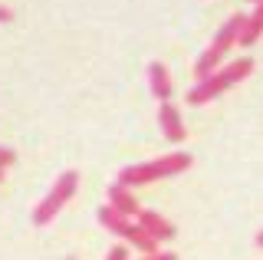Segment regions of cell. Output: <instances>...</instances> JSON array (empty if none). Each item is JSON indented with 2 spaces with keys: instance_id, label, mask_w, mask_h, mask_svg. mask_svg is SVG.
<instances>
[{
  "instance_id": "cell-1",
  "label": "cell",
  "mask_w": 263,
  "mask_h": 260,
  "mask_svg": "<svg viewBox=\"0 0 263 260\" xmlns=\"http://www.w3.org/2000/svg\"><path fill=\"white\" fill-rule=\"evenodd\" d=\"M250 72H253V60H247V56L227 63V66H217L211 76L197 79L194 89H187V105H208L211 99H217L220 92H227V89H234L237 83H243Z\"/></svg>"
},
{
  "instance_id": "cell-2",
  "label": "cell",
  "mask_w": 263,
  "mask_h": 260,
  "mask_svg": "<svg viewBox=\"0 0 263 260\" xmlns=\"http://www.w3.org/2000/svg\"><path fill=\"white\" fill-rule=\"evenodd\" d=\"M191 168V155L187 152H171V155H161L155 161H145V165H128L119 172V181L128 184V188H142V184H152V181H161V178H171V175H181Z\"/></svg>"
},
{
  "instance_id": "cell-3",
  "label": "cell",
  "mask_w": 263,
  "mask_h": 260,
  "mask_svg": "<svg viewBox=\"0 0 263 260\" xmlns=\"http://www.w3.org/2000/svg\"><path fill=\"white\" fill-rule=\"evenodd\" d=\"M243 20H247V13H234V17H230L224 27L217 30V36L211 40V46H208L201 56H197V63H194V76H197V79L211 76V72L217 69L220 63H224V56L230 53V46H237V40H240Z\"/></svg>"
},
{
  "instance_id": "cell-4",
  "label": "cell",
  "mask_w": 263,
  "mask_h": 260,
  "mask_svg": "<svg viewBox=\"0 0 263 260\" xmlns=\"http://www.w3.org/2000/svg\"><path fill=\"white\" fill-rule=\"evenodd\" d=\"M99 221H102V227H105V231H112L115 237L128 240L132 247H138L142 254H158V250H161V244L155 240V237H148V234L142 231V227H138V221H132L128 214L115 211L112 205L99 208Z\"/></svg>"
},
{
  "instance_id": "cell-5",
  "label": "cell",
  "mask_w": 263,
  "mask_h": 260,
  "mask_svg": "<svg viewBox=\"0 0 263 260\" xmlns=\"http://www.w3.org/2000/svg\"><path fill=\"white\" fill-rule=\"evenodd\" d=\"M76 188H79V172H63L56 178V184L49 188V194L36 205V211H33V224L43 227L49 221H56V214L69 205V198L76 194Z\"/></svg>"
},
{
  "instance_id": "cell-6",
  "label": "cell",
  "mask_w": 263,
  "mask_h": 260,
  "mask_svg": "<svg viewBox=\"0 0 263 260\" xmlns=\"http://www.w3.org/2000/svg\"><path fill=\"white\" fill-rule=\"evenodd\" d=\"M135 221H138V227H142V231L148 234V237H155V240H158V244H164V240H171V237H175V224H171L168 221V217H161L158 214V211H138V214H135Z\"/></svg>"
},
{
  "instance_id": "cell-7",
  "label": "cell",
  "mask_w": 263,
  "mask_h": 260,
  "mask_svg": "<svg viewBox=\"0 0 263 260\" xmlns=\"http://www.w3.org/2000/svg\"><path fill=\"white\" fill-rule=\"evenodd\" d=\"M158 125H161V135L168 142H184V122H181V112L171 105L168 99L161 102V109H158Z\"/></svg>"
},
{
  "instance_id": "cell-8",
  "label": "cell",
  "mask_w": 263,
  "mask_h": 260,
  "mask_svg": "<svg viewBox=\"0 0 263 260\" xmlns=\"http://www.w3.org/2000/svg\"><path fill=\"white\" fill-rule=\"evenodd\" d=\"M109 205L115 208V211H122V214H128V217H135L138 211H142V205H138V198L132 194V188L128 184H122V181H115V184H109Z\"/></svg>"
},
{
  "instance_id": "cell-9",
  "label": "cell",
  "mask_w": 263,
  "mask_h": 260,
  "mask_svg": "<svg viewBox=\"0 0 263 260\" xmlns=\"http://www.w3.org/2000/svg\"><path fill=\"white\" fill-rule=\"evenodd\" d=\"M148 86H152V92L158 96V102L171 99L175 86H171V76H168V69H164V63H148Z\"/></svg>"
},
{
  "instance_id": "cell-10",
  "label": "cell",
  "mask_w": 263,
  "mask_h": 260,
  "mask_svg": "<svg viewBox=\"0 0 263 260\" xmlns=\"http://www.w3.org/2000/svg\"><path fill=\"white\" fill-rule=\"evenodd\" d=\"M260 36H263V0H257L253 13L243 20V30H240V40H237V43H240V46H253Z\"/></svg>"
},
{
  "instance_id": "cell-11",
  "label": "cell",
  "mask_w": 263,
  "mask_h": 260,
  "mask_svg": "<svg viewBox=\"0 0 263 260\" xmlns=\"http://www.w3.org/2000/svg\"><path fill=\"white\" fill-rule=\"evenodd\" d=\"M13 161H16V155H13L10 148H4V145H0V168H10Z\"/></svg>"
},
{
  "instance_id": "cell-12",
  "label": "cell",
  "mask_w": 263,
  "mask_h": 260,
  "mask_svg": "<svg viewBox=\"0 0 263 260\" xmlns=\"http://www.w3.org/2000/svg\"><path fill=\"white\" fill-rule=\"evenodd\" d=\"M105 260H128V250H125V247H112Z\"/></svg>"
},
{
  "instance_id": "cell-13",
  "label": "cell",
  "mask_w": 263,
  "mask_h": 260,
  "mask_svg": "<svg viewBox=\"0 0 263 260\" xmlns=\"http://www.w3.org/2000/svg\"><path fill=\"white\" fill-rule=\"evenodd\" d=\"M145 260H178V257L168 254V250H158V254H145Z\"/></svg>"
},
{
  "instance_id": "cell-14",
  "label": "cell",
  "mask_w": 263,
  "mask_h": 260,
  "mask_svg": "<svg viewBox=\"0 0 263 260\" xmlns=\"http://www.w3.org/2000/svg\"><path fill=\"white\" fill-rule=\"evenodd\" d=\"M7 20H13V13H10V10H7V7H4V4H0V23H7Z\"/></svg>"
},
{
  "instance_id": "cell-15",
  "label": "cell",
  "mask_w": 263,
  "mask_h": 260,
  "mask_svg": "<svg viewBox=\"0 0 263 260\" xmlns=\"http://www.w3.org/2000/svg\"><path fill=\"white\" fill-rule=\"evenodd\" d=\"M257 247H263V231H260V234H257Z\"/></svg>"
},
{
  "instance_id": "cell-16",
  "label": "cell",
  "mask_w": 263,
  "mask_h": 260,
  "mask_svg": "<svg viewBox=\"0 0 263 260\" xmlns=\"http://www.w3.org/2000/svg\"><path fill=\"white\" fill-rule=\"evenodd\" d=\"M0 181H4V168H0Z\"/></svg>"
},
{
  "instance_id": "cell-17",
  "label": "cell",
  "mask_w": 263,
  "mask_h": 260,
  "mask_svg": "<svg viewBox=\"0 0 263 260\" xmlns=\"http://www.w3.org/2000/svg\"><path fill=\"white\" fill-rule=\"evenodd\" d=\"M250 4H257V0H250Z\"/></svg>"
}]
</instances>
